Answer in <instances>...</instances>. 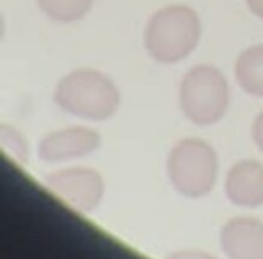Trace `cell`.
<instances>
[{"instance_id": "5b68a950", "label": "cell", "mask_w": 263, "mask_h": 259, "mask_svg": "<svg viewBox=\"0 0 263 259\" xmlns=\"http://www.w3.org/2000/svg\"><path fill=\"white\" fill-rule=\"evenodd\" d=\"M44 185L60 201L83 213L96 210L104 196V180L101 173L83 166L57 169L46 175Z\"/></svg>"}, {"instance_id": "9c48e42d", "label": "cell", "mask_w": 263, "mask_h": 259, "mask_svg": "<svg viewBox=\"0 0 263 259\" xmlns=\"http://www.w3.org/2000/svg\"><path fill=\"white\" fill-rule=\"evenodd\" d=\"M235 76L242 90L263 97V44H254L242 51L235 64Z\"/></svg>"}, {"instance_id": "6da1fadb", "label": "cell", "mask_w": 263, "mask_h": 259, "mask_svg": "<svg viewBox=\"0 0 263 259\" xmlns=\"http://www.w3.org/2000/svg\"><path fill=\"white\" fill-rule=\"evenodd\" d=\"M57 106L78 118H111L120 106V92L106 74L96 69H76L66 74L55 87Z\"/></svg>"}, {"instance_id": "3957f363", "label": "cell", "mask_w": 263, "mask_h": 259, "mask_svg": "<svg viewBox=\"0 0 263 259\" xmlns=\"http://www.w3.org/2000/svg\"><path fill=\"white\" fill-rule=\"evenodd\" d=\"M166 171L177 192L185 197H203L216 185L219 159L205 140L184 137L170 150Z\"/></svg>"}, {"instance_id": "8fae6325", "label": "cell", "mask_w": 263, "mask_h": 259, "mask_svg": "<svg viewBox=\"0 0 263 259\" xmlns=\"http://www.w3.org/2000/svg\"><path fill=\"white\" fill-rule=\"evenodd\" d=\"M2 148L9 153L11 157H14L18 163L27 164L28 163V143L25 136L18 131L13 125H2Z\"/></svg>"}, {"instance_id": "30bf717a", "label": "cell", "mask_w": 263, "mask_h": 259, "mask_svg": "<svg viewBox=\"0 0 263 259\" xmlns=\"http://www.w3.org/2000/svg\"><path fill=\"white\" fill-rule=\"evenodd\" d=\"M37 4L50 19L72 23L87 16L94 0H37Z\"/></svg>"}, {"instance_id": "7c38bea8", "label": "cell", "mask_w": 263, "mask_h": 259, "mask_svg": "<svg viewBox=\"0 0 263 259\" xmlns=\"http://www.w3.org/2000/svg\"><path fill=\"white\" fill-rule=\"evenodd\" d=\"M166 259H219L217 256L205 250H196V249H182L177 252H172Z\"/></svg>"}, {"instance_id": "52a82bcc", "label": "cell", "mask_w": 263, "mask_h": 259, "mask_svg": "<svg viewBox=\"0 0 263 259\" xmlns=\"http://www.w3.org/2000/svg\"><path fill=\"white\" fill-rule=\"evenodd\" d=\"M221 247L228 259H263V222L256 217H233L221 228Z\"/></svg>"}, {"instance_id": "7a4b0ae2", "label": "cell", "mask_w": 263, "mask_h": 259, "mask_svg": "<svg viewBox=\"0 0 263 259\" xmlns=\"http://www.w3.org/2000/svg\"><path fill=\"white\" fill-rule=\"evenodd\" d=\"M201 37V22L187 6H166L154 13L145 27L143 43L156 62L177 64L187 58Z\"/></svg>"}, {"instance_id": "8992f818", "label": "cell", "mask_w": 263, "mask_h": 259, "mask_svg": "<svg viewBox=\"0 0 263 259\" xmlns=\"http://www.w3.org/2000/svg\"><path fill=\"white\" fill-rule=\"evenodd\" d=\"M101 145L99 132L85 125H71L46 134L39 141L37 157L44 163H66L96 152Z\"/></svg>"}, {"instance_id": "277c9868", "label": "cell", "mask_w": 263, "mask_h": 259, "mask_svg": "<svg viewBox=\"0 0 263 259\" xmlns=\"http://www.w3.org/2000/svg\"><path fill=\"white\" fill-rule=\"evenodd\" d=\"M230 106V87L217 67L201 64L189 69L180 83V108L196 125L217 124Z\"/></svg>"}, {"instance_id": "ba28073f", "label": "cell", "mask_w": 263, "mask_h": 259, "mask_svg": "<svg viewBox=\"0 0 263 259\" xmlns=\"http://www.w3.org/2000/svg\"><path fill=\"white\" fill-rule=\"evenodd\" d=\"M226 197L237 206L256 208L263 205V163L246 159L232 166L224 180Z\"/></svg>"}, {"instance_id": "4fadbf2b", "label": "cell", "mask_w": 263, "mask_h": 259, "mask_svg": "<svg viewBox=\"0 0 263 259\" xmlns=\"http://www.w3.org/2000/svg\"><path fill=\"white\" fill-rule=\"evenodd\" d=\"M251 134H253V141L256 143V147L263 152V111L258 113L256 118H254Z\"/></svg>"}, {"instance_id": "5bb4252c", "label": "cell", "mask_w": 263, "mask_h": 259, "mask_svg": "<svg viewBox=\"0 0 263 259\" xmlns=\"http://www.w3.org/2000/svg\"><path fill=\"white\" fill-rule=\"evenodd\" d=\"M246 2H248L251 13L263 19V0H246Z\"/></svg>"}]
</instances>
